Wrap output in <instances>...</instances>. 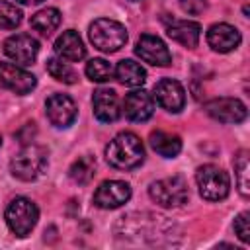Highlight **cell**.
Instances as JSON below:
<instances>
[{
	"mask_svg": "<svg viewBox=\"0 0 250 250\" xmlns=\"http://www.w3.org/2000/svg\"><path fill=\"white\" fill-rule=\"evenodd\" d=\"M105 160L117 170H133L141 166L145 160L143 141L131 131L115 135L105 146Z\"/></svg>",
	"mask_w": 250,
	"mask_h": 250,
	"instance_id": "6da1fadb",
	"label": "cell"
},
{
	"mask_svg": "<svg viewBox=\"0 0 250 250\" xmlns=\"http://www.w3.org/2000/svg\"><path fill=\"white\" fill-rule=\"evenodd\" d=\"M88 37L92 45L102 53H115L127 43V29L123 23L109 20V18H98L90 23Z\"/></svg>",
	"mask_w": 250,
	"mask_h": 250,
	"instance_id": "7a4b0ae2",
	"label": "cell"
},
{
	"mask_svg": "<svg viewBox=\"0 0 250 250\" xmlns=\"http://www.w3.org/2000/svg\"><path fill=\"white\" fill-rule=\"evenodd\" d=\"M195 182H197L199 195L207 201H221L230 191L229 174L223 168L215 166V164L199 166L197 172H195Z\"/></svg>",
	"mask_w": 250,
	"mask_h": 250,
	"instance_id": "3957f363",
	"label": "cell"
},
{
	"mask_svg": "<svg viewBox=\"0 0 250 250\" xmlns=\"http://www.w3.org/2000/svg\"><path fill=\"white\" fill-rule=\"evenodd\" d=\"M47 166V152L37 145L23 146L10 162V172L21 182H31L43 174Z\"/></svg>",
	"mask_w": 250,
	"mask_h": 250,
	"instance_id": "277c9868",
	"label": "cell"
},
{
	"mask_svg": "<svg viewBox=\"0 0 250 250\" xmlns=\"http://www.w3.org/2000/svg\"><path fill=\"white\" fill-rule=\"evenodd\" d=\"M148 195L156 205L164 209H172V207L184 205L189 197V191L182 176H168V178L152 182L148 188Z\"/></svg>",
	"mask_w": 250,
	"mask_h": 250,
	"instance_id": "5b68a950",
	"label": "cell"
},
{
	"mask_svg": "<svg viewBox=\"0 0 250 250\" xmlns=\"http://www.w3.org/2000/svg\"><path fill=\"white\" fill-rule=\"evenodd\" d=\"M4 219H6L8 229L16 236H27L33 230V227H35V223L39 219V209L31 199L16 197V199H12L8 203Z\"/></svg>",
	"mask_w": 250,
	"mask_h": 250,
	"instance_id": "8992f818",
	"label": "cell"
},
{
	"mask_svg": "<svg viewBox=\"0 0 250 250\" xmlns=\"http://www.w3.org/2000/svg\"><path fill=\"white\" fill-rule=\"evenodd\" d=\"M4 53L6 57H10L16 64L20 66H27L31 62H35L37 55H39V41L27 33H16L10 35L4 41Z\"/></svg>",
	"mask_w": 250,
	"mask_h": 250,
	"instance_id": "52a82bcc",
	"label": "cell"
},
{
	"mask_svg": "<svg viewBox=\"0 0 250 250\" xmlns=\"http://www.w3.org/2000/svg\"><path fill=\"white\" fill-rule=\"evenodd\" d=\"M131 199V186L121 180H105L94 191V205L100 209H117Z\"/></svg>",
	"mask_w": 250,
	"mask_h": 250,
	"instance_id": "ba28073f",
	"label": "cell"
},
{
	"mask_svg": "<svg viewBox=\"0 0 250 250\" xmlns=\"http://www.w3.org/2000/svg\"><path fill=\"white\" fill-rule=\"evenodd\" d=\"M0 86L14 94L23 96V94H29L37 86V80L31 72L21 68L20 64L0 62Z\"/></svg>",
	"mask_w": 250,
	"mask_h": 250,
	"instance_id": "9c48e42d",
	"label": "cell"
},
{
	"mask_svg": "<svg viewBox=\"0 0 250 250\" xmlns=\"http://www.w3.org/2000/svg\"><path fill=\"white\" fill-rule=\"evenodd\" d=\"M45 113L49 117V121L55 125V127H70L76 119V104L70 96L66 94H53L47 98L45 102Z\"/></svg>",
	"mask_w": 250,
	"mask_h": 250,
	"instance_id": "30bf717a",
	"label": "cell"
},
{
	"mask_svg": "<svg viewBox=\"0 0 250 250\" xmlns=\"http://www.w3.org/2000/svg\"><path fill=\"white\" fill-rule=\"evenodd\" d=\"M205 111L221 123H242L248 115L246 105L238 98H215L205 104Z\"/></svg>",
	"mask_w": 250,
	"mask_h": 250,
	"instance_id": "8fae6325",
	"label": "cell"
},
{
	"mask_svg": "<svg viewBox=\"0 0 250 250\" xmlns=\"http://www.w3.org/2000/svg\"><path fill=\"white\" fill-rule=\"evenodd\" d=\"M135 53H137V57H141V61L154 64V66H168L172 62V55H170L166 43L158 35H150V33L141 35L137 41Z\"/></svg>",
	"mask_w": 250,
	"mask_h": 250,
	"instance_id": "7c38bea8",
	"label": "cell"
},
{
	"mask_svg": "<svg viewBox=\"0 0 250 250\" xmlns=\"http://www.w3.org/2000/svg\"><path fill=\"white\" fill-rule=\"evenodd\" d=\"M154 100L170 113H178L186 105V90L178 80L162 78L154 84Z\"/></svg>",
	"mask_w": 250,
	"mask_h": 250,
	"instance_id": "4fadbf2b",
	"label": "cell"
},
{
	"mask_svg": "<svg viewBox=\"0 0 250 250\" xmlns=\"http://www.w3.org/2000/svg\"><path fill=\"white\" fill-rule=\"evenodd\" d=\"M125 117L129 121H135V123H143V121H148L154 113V98L146 92V90H133L125 96V102H123V109Z\"/></svg>",
	"mask_w": 250,
	"mask_h": 250,
	"instance_id": "5bb4252c",
	"label": "cell"
},
{
	"mask_svg": "<svg viewBox=\"0 0 250 250\" xmlns=\"http://www.w3.org/2000/svg\"><path fill=\"white\" fill-rule=\"evenodd\" d=\"M92 107L94 115L102 123H113L121 117L119 98L111 88H98L92 94Z\"/></svg>",
	"mask_w": 250,
	"mask_h": 250,
	"instance_id": "9a60e30c",
	"label": "cell"
},
{
	"mask_svg": "<svg viewBox=\"0 0 250 250\" xmlns=\"http://www.w3.org/2000/svg\"><path fill=\"white\" fill-rule=\"evenodd\" d=\"M240 31L230 23H213L207 29V43L217 53H230L240 45Z\"/></svg>",
	"mask_w": 250,
	"mask_h": 250,
	"instance_id": "2e32d148",
	"label": "cell"
},
{
	"mask_svg": "<svg viewBox=\"0 0 250 250\" xmlns=\"http://www.w3.org/2000/svg\"><path fill=\"white\" fill-rule=\"evenodd\" d=\"M55 53L62 61L78 62V61H82L86 57V47H84L80 35L74 29H66V31H62L57 37V41H55Z\"/></svg>",
	"mask_w": 250,
	"mask_h": 250,
	"instance_id": "e0dca14e",
	"label": "cell"
},
{
	"mask_svg": "<svg viewBox=\"0 0 250 250\" xmlns=\"http://www.w3.org/2000/svg\"><path fill=\"white\" fill-rule=\"evenodd\" d=\"M166 33L176 43H180L188 49H193L199 43L201 25L197 21H189V20H172V23H168V27H166Z\"/></svg>",
	"mask_w": 250,
	"mask_h": 250,
	"instance_id": "ac0fdd59",
	"label": "cell"
},
{
	"mask_svg": "<svg viewBox=\"0 0 250 250\" xmlns=\"http://www.w3.org/2000/svg\"><path fill=\"white\" fill-rule=\"evenodd\" d=\"M123 86H131V88H137V86H143L145 80H146V70L135 62L133 59H123L117 62L115 66V74H113Z\"/></svg>",
	"mask_w": 250,
	"mask_h": 250,
	"instance_id": "d6986e66",
	"label": "cell"
},
{
	"mask_svg": "<svg viewBox=\"0 0 250 250\" xmlns=\"http://www.w3.org/2000/svg\"><path fill=\"white\" fill-rule=\"evenodd\" d=\"M148 141H150V146L154 148V152H158L164 158H174L182 150V139L174 133H166V131L158 129V131L150 133Z\"/></svg>",
	"mask_w": 250,
	"mask_h": 250,
	"instance_id": "ffe728a7",
	"label": "cell"
},
{
	"mask_svg": "<svg viewBox=\"0 0 250 250\" xmlns=\"http://www.w3.org/2000/svg\"><path fill=\"white\" fill-rule=\"evenodd\" d=\"M29 25L41 35H51L61 25V12L57 8H43L31 16Z\"/></svg>",
	"mask_w": 250,
	"mask_h": 250,
	"instance_id": "44dd1931",
	"label": "cell"
},
{
	"mask_svg": "<svg viewBox=\"0 0 250 250\" xmlns=\"http://www.w3.org/2000/svg\"><path fill=\"white\" fill-rule=\"evenodd\" d=\"M94 170H96V160H94V156L84 154V156H78V158L72 162V166H70V170H68V176H70V180L76 182V184H88V182L94 178Z\"/></svg>",
	"mask_w": 250,
	"mask_h": 250,
	"instance_id": "7402d4cb",
	"label": "cell"
},
{
	"mask_svg": "<svg viewBox=\"0 0 250 250\" xmlns=\"http://www.w3.org/2000/svg\"><path fill=\"white\" fill-rule=\"evenodd\" d=\"M47 72L55 80L64 82V84H76L78 82V74L74 72V68L68 66L66 62H62V59H57V57L47 59Z\"/></svg>",
	"mask_w": 250,
	"mask_h": 250,
	"instance_id": "603a6c76",
	"label": "cell"
},
{
	"mask_svg": "<svg viewBox=\"0 0 250 250\" xmlns=\"http://www.w3.org/2000/svg\"><path fill=\"white\" fill-rule=\"evenodd\" d=\"M113 74H115V68L105 59H92L86 62V76L92 82H100V84L107 82L113 78Z\"/></svg>",
	"mask_w": 250,
	"mask_h": 250,
	"instance_id": "cb8c5ba5",
	"label": "cell"
},
{
	"mask_svg": "<svg viewBox=\"0 0 250 250\" xmlns=\"http://www.w3.org/2000/svg\"><path fill=\"white\" fill-rule=\"evenodd\" d=\"M234 172H236V186L242 197L250 195V178H248V150H240L234 158Z\"/></svg>",
	"mask_w": 250,
	"mask_h": 250,
	"instance_id": "d4e9b609",
	"label": "cell"
},
{
	"mask_svg": "<svg viewBox=\"0 0 250 250\" xmlns=\"http://www.w3.org/2000/svg\"><path fill=\"white\" fill-rule=\"evenodd\" d=\"M21 10L8 2V0H0V27L2 29H16L21 23Z\"/></svg>",
	"mask_w": 250,
	"mask_h": 250,
	"instance_id": "484cf974",
	"label": "cell"
},
{
	"mask_svg": "<svg viewBox=\"0 0 250 250\" xmlns=\"http://www.w3.org/2000/svg\"><path fill=\"white\" fill-rule=\"evenodd\" d=\"M232 227H234L236 236H238L244 244H248V242H250V213H248V211H242L240 215H236Z\"/></svg>",
	"mask_w": 250,
	"mask_h": 250,
	"instance_id": "4316f807",
	"label": "cell"
},
{
	"mask_svg": "<svg viewBox=\"0 0 250 250\" xmlns=\"http://www.w3.org/2000/svg\"><path fill=\"white\" fill-rule=\"evenodd\" d=\"M180 8L189 16H197L207 8V0H180Z\"/></svg>",
	"mask_w": 250,
	"mask_h": 250,
	"instance_id": "83f0119b",
	"label": "cell"
},
{
	"mask_svg": "<svg viewBox=\"0 0 250 250\" xmlns=\"http://www.w3.org/2000/svg\"><path fill=\"white\" fill-rule=\"evenodd\" d=\"M16 2H20V4H25V6H31V4H41L43 0H16Z\"/></svg>",
	"mask_w": 250,
	"mask_h": 250,
	"instance_id": "f1b7e54d",
	"label": "cell"
},
{
	"mask_svg": "<svg viewBox=\"0 0 250 250\" xmlns=\"http://www.w3.org/2000/svg\"><path fill=\"white\" fill-rule=\"evenodd\" d=\"M0 146H2V135H0Z\"/></svg>",
	"mask_w": 250,
	"mask_h": 250,
	"instance_id": "f546056e",
	"label": "cell"
}]
</instances>
